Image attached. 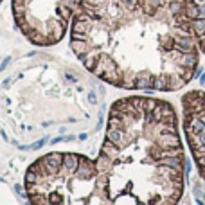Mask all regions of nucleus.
<instances>
[{
	"instance_id": "39448f33",
	"label": "nucleus",
	"mask_w": 205,
	"mask_h": 205,
	"mask_svg": "<svg viewBox=\"0 0 205 205\" xmlns=\"http://www.w3.org/2000/svg\"><path fill=\"white\" fill-rule=\"evenodd\" d=\"M184 112V133L198 167L200 176L205 180V92L189 90L182 97Z\"/></svg>"
},
{
	"instance_id": "f257e3e1",
	"label": "nucleus",
	"mask_w": 205,
	"mask_h": 205,
	"mask_svg": "<svg viewBox=\"0 0 205 205\" xmlns=\"http://www.w3.org/2000/svg\"><path fill=\"white\" fill-rule=\"evenodd\" d=\"M70 47L88 72L126 90L175 92L200 63L187 0H81Z\"/></svg>"
},
{
	"instance_id": "20e7f679",
	"label": "nucleus",
	"mask_w": 205,
	"mask_h": 205,
	"mask_svg": "<svg viewBox=\"0 0 205 205\" xmlns=\"http://www.w3.org/2000/svg\"><path fill=\"white\" fill-rule=\"evenodd\" d=\"M81 0H13L14 24L31 43L49 47L61 41Z\"/></svg>"
},
{
	"instance_id": "f03ea898",
	"label": "nucleus",
	"mask_w": 205,
	"mask_h": 205,
	"mask_svg": "<svg viewBox=\"0 0 205 205\" xmlns=\"http://www.w3.org/2000/svg\"><path fill=\"white\" fill-rule=\"evenodd\" d=\"M96 164L97 193L104 205L178 203L185 156L173 104L146 96L117 99Z\"/></svg>"
},
{
	"instance_id": "0eeeda50",
	"label": "nucleus",
	"mask_w": 205,
	"mask_h": 205,
	"mask_svg": "<svg viewBox=\"0 0 205 205\" xmlns=\"http://www.w3.org/2000/svg\"><path fill=\"white\" fill-rule=\"evenodd\" d=\"M0 2H2V0H0Z\"/></svg>"
},
{
	"instance_id": "423d86ee",
	"label": "nucleus",
	"mask_w": 205,
	"mask_h": 205,
	"mask_svg": "<svg viewBox=\"0 0 205 205\" xmlns=\"http://www.w3.org/2000/svg\"><path fill=\"white\" fill-rule=\"evenodd\" d=\"M187 13L198 47L205 52V0H187Z\"/></svg>"
},
{
	"instance_id": "7ed1b4c3",
	"label": "nucleus",
	"mask_w": 205,
	"mask_h": 205,
	"mask_svg": "<svg viewBox=\"0 0 205 205\" xmlns=\"http://www.w3.org/2000/svg\"><path fill=\"white\" fill-rule=\"evenodd\" d=\"M97 164L79 153H47L29 166L25 194L34 205H97Z\"/></svg>"
}]
</instances>
